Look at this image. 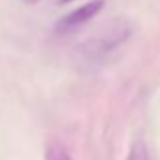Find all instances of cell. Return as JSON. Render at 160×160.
Wrapping results in <instances>:
<instances>
[{
	"mask_svg": "<svg viewBox=\"0 0 160 160\" xmlns=\"http://www.w3.org/2000/svg\"><path fill=\"white\" fill-rule=\"evenodd\" d=\"M102 8H104V0H92V2H87V4H83V6H79L77 10L70 12L68 15H64V17L57 23V32L68 34V32L75 30L77 27L89 23L94 15H98Z\"/></svg>",
	"mask_w": 160,
	"mask_h": 160,
	"instance_id": "cell-2",
	"label": "cell"
},
{
	"mask_svg": "<svg viewBox=\"0 0 160 160\" xmlns=\"http://www.w3.org/2000/svg\"><path fill=\"white\" fill-rule=\"evenodd\" d=\"M126 160H152V158H151V154H149L147 145H145L141 139H138V141L130 147V152H128Z\"/></svg>",
	"mask_w": 160,
	"mask_h": 160,
	"instance_id": "cell-4",
	"label": "cell"
},
{
	"mask_svg": "<svg viewBox=\"0 0 160 160\" xmlns=\"http://www.w3.org/2000/svg\"><path fill=\"white\" fill-rule=\"evenodd\" d=\"M45 160H73V158L70 156V152L62 145L51 143L45 147Z\"/></svg>",
	"mask_w": 160,
	"mask_h": 160,
	"instance_id": "cell-3",
	"label": "cell"
},
{
	"mask_svg": "<svg viewBox=\"0 0 160 160\" xmlns=\"http://www.w3.org/2000/svg\"><path fill=\"white\" fill-rule=\"evenodd\" d=\"M128 34H130L128 25L124 21H115L108 28H104L96 38H91V42L87 43V49L89 53H94V55H106L113 47L122 43L128 38Z\"/></svg>",
	"mask_w": 160,
	"mask_h": 160,
	"instance_id": "cell-1",
	"label": "cell"
},
{
	"mask_svg": "<svg viewBox=\"0 0 160 160\" xmlns=\"http://www.w3.org/2000/svg\"><path fill=\"white\" fill-rule=\"evenodd\" d=\"M60 4H68V2H72V0H58Z\"/></svg>",
	"mask_w": 160,
	"mask_h": 160,
	"instance_id": "cell-5",
	"label": "cell"
}]
</instances>
